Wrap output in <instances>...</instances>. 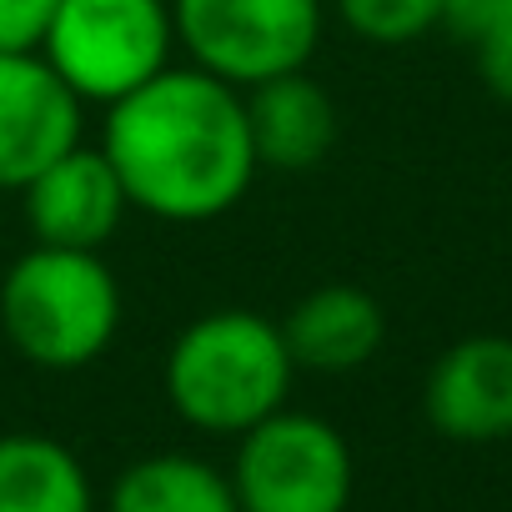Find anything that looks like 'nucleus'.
<instances>
[{
	"mask_svg": "<svg viewBox=\"0 0 512 512\" xmlns=\"http://www.w3.org/2000/svg\"><path fill=\"white\" fill-rule=\"evenodd\" d=\"M101 151L146 216L196 226L226 216L262 171L246 131L241 91L206 71H161L106 106Z\"/></svg>",
	"mask_w": 512,
	"mask_h": 512,
	"instance_id": "nucleus-1",
	"label": "nucleus"
},
{
	"mask_svg": "<svg viewBox=\"0 0 512 512\" xmlns=\"http://www.w3.org/2000/svg\"><path fill=\"white\" fill-rule=\"evenodd\" d=\"M297 362L282 327L262 312L221 307L196 317L166 352V397L196 432L241 437L287 407Z\"/></svg>",
	"mask_w": 512,
	"mask_h": 512,
	"instance_id": "nucleus-2",
	"label": "nucleus"
},
{
	"mask_svg": "<svg viewBox=\"0 0 512 512\" xmlns=\"http://www.w3.org/2000/svg\"><path fill=\"white\" fill-rule=\"evenodd\" d=\"M0 327L46 372L91 367L121 332V287L101 251L31 246L0 282Z\"/></svg>",
	"mask_w": 512,
	"mask_h": 512,
	"instance_id": "nucleus-3",
	"label": "nucleus"
},
{
	"mask_svg": "<svg viewBox=\"0 0 512 512\" xmlns=\"http://www.w3.org/2000/svg\"><path fill=\"white\" fill-rule=\"evenodd\" d=\"M176 46L166 0H56L41 56L86 101H121L166 71Z\"/></svg>",
	"mask_w": 512,
	"mask_h": 512,
	"instance_id": "nucleus-4",
	"label": "nucleus"
},
{
	"mask_svg": "<svg viewBox=\"0 0 512 512\" xmlns=\"http://www.w3.org/2000/svg\"><path fill=\"white\" fill-rule=\"evenodd\" d=\"M171 26L196 71L251 91L307 71L322 46V0H171Z\"/></svg>",
	"mask_w": 512,
	"mask_h": 512,
	"instance_id": "nucleus-5",
	"label": "nucleus"
},
{
	"mask_svg": "<svg viewBox=\"0 0 512 512\" xmlns=\"http://www.w3.org/2000/svg\"><path fill=\"white\" fill-rule=\"evenodd\" d=\"M241 512H347L357 467L347 437L312 412H272L241 432L231 462Z\"/></svg>",
	"mask_w": 512,
	"mask_h": 512,
	"instance_id": "nucleus-6",
	"label": "nucleus"
},
{
	"mask_svg": "<svg viewBox=\"0 0 512 512\" xmlns=\"http://www.w3.org/2000/svg\"><path fill=\"white\" fill-rule=\"evenodd\" d=\"M81 141V96L41 51H0V191H21Z\"/></svg>",
	"mask_w": 512,
	"mask_h": 512,
	"instance_id": "nucleus-7",
	"label": "nucleus"
},
{
	"mask_svg": "<svg viewBox=\"0 0 512 512\" xmlns=\"http://www.w3.org/2000/svg\"><path fill=\"white\" fill-rule=\"evenodd\" d=\"M26 226L41 246H71V251H101L121 216L131 211L106 151H86L81 141L56 156L41 176L21 186Z\"/></svg>",
	"mask_w": 512,
	"mask_h": 512,
	"instance_id": "nucleus-8",
	"label": "nucleus"
},
{
	"mask_svg": "<svg viewBox=\"0 0 512 512\" xmlns=\"http://www.w3.org/2000/svg\"><path fill=\"white\" fill-rule=\"evenodd\" d=\"M422 412L452 442L512 437V337L477 332L452 342L427 372Z\"/></svg>",
	"mask_w": 512,
	"mask_h": 512,
	"instance_id": "nucleus-9",
	"label": "nucleus"
},
{
	"mask_svg": "<svg viewBox=\"0 0 512 512\" xmlns=\"http://www.w3.org/2000/svg\"><path fill=\"white\" fill-rule=\"evenodd\" d=\"M241 106H246L256 166L312 171L327 161V151L337 141V106L307 71H287V76L251 86L241 96Z\"/></svg>",
	"mask_w": 512,
	"mask_h": 512,
	"instance_id": "nucleus-10",
	"label": "nucleus"
},
{
	"mask_svg": "<svg viewBox=\"0 0 512 512\" xmlns=\"http://www.w3.org/2000/svg\"><path fill=\"white\" fill-rule=\"evenodd\" d=\"M382 337H387L382 302L347 282L307 292L282 322V342H287L292 362L307 372H327V377L367 367L377 357Z\"/></svg>",
	"mask_w": 512,
	"mask_h": 512,
	"instance_id": "nucleus-11",
	"label": "nucleus"
},
{
	"mask_svg": "<svg viewBox=\"0 0 512 512\" xmlns=\"http://www.w3.org/2000/svg\"><path fill=\"white\" fill-rule=\"evenodd\" d=\"M0 512H96L81 457L46 432L0 437Z\"/></svg>",
	"mask_w": 512,
	"mask_h": 512,
	"instance_id": "nucleus-12",
	"label": "nucleus"
},
{
	"mask_svg": "<svg viewBox=\"0 0 512 512\" xmlns=\"http://www.w3.org/2000/svg\"><path fill=\"white\" fill-rule=\"evenodd\" d=\"M106 512H241L231 477L191 452L136 457L106 497Z\"/></svg>",
	"mask_w": 512,
	"mask_h": 512,
	"instance_id": "nucleus-13",
	"label": "nucleus"
},
{
	"mask_svg": "<svg viewBox=\"0 0 512 512\" xmlns=\"http://www.w3.org/2000/svg\"><path fill=\"white\" fill-rule=\"evenodd\" d=\"M332 6L367 46H412L442 26V0H332Z\"/></svg>",
	"mask_w": 512,
	"mask_h": 512,
	"instance_id": "nucleus-14",
	"label": "nucleus"
},
{
	"mask_svg": "<svg viewBox=\"0 0 512 512\" xmlns=\"http://www.w3.org/2000/svg\"><path fill=\"white\" fill-rule=\"evenodd\" d=\"M56 0H0V51H41Z\"/></svg>",
	"mask_w": 512,
	"mask_h": 512,
	"instance_id": "nucleus-15",
	"label": "nucleus"
},
{
	"mask_svg": "<svg viewBox=\"0 0 512 512\" xmlns=\"http://www.w3.org/2000/svg\"><path fill=\"white\" fill-rule=\"evenodd\" d=\"M472 51H477V76H482V86H487L497 101L512 106V16L497 21L482 41H472Z\"/></svg>",
	"mask_w": 512,
	"mask_h": 512,
	"instance_id": "nucleus-16",
	"label": "nucleus"
},
{
	"mask_svg": "<svg viewBox=\"0 0 512 512\" xmlns=\"http://www.w3.org/2000/svg\"><path fill=\"white\" fill-rule=\"evenodd\" d=\"M512 16V0H442V26L457 36V41H482L497 21Z\"/></svg>",
	"mask_w": 512,
	"mask_h": 512,
	"instance_id": "nucleus-17",
	"label": "nucleus"
}]
</instances>
